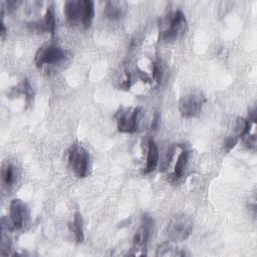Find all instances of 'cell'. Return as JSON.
Here are the masks:
<instances>
[{"label": "cell", "mask_w": 257, "mask_h": 257, "mask_svg": "<svg viewBox=\"0 0 257 257\" xmlns=\"http://www.w3.org/2000/svg\"><path fill=\"white\" fill-rule=\"evenodd\" d=\"M187 30V19L181 10L170 14L160 24V40L172 42L181 37Z\"/></svg>", "instance_id": "obj_2"}, {"label": "cell", "mask_w": 257, "mask_h": 257, "mask_svg": "<svg viewBox=\"0 0 257 257\" xmlns=\"http://www.w3.org/2000/svg\"><path fill=\"white\" fill-rule=\"evenodd\" d=\"M141 107L123 108L116 113V126L120 133H135L138 131Z\"/></svg>", "instance_id": "obj_6"}, {"label": "cell", "mask_w": 257, "mask_h": 257, "mask_svg": "<svg viewBox=\"0 0 257 257\" xmlns=\"http://www.w3.org/2000/svg\"><path fill=\"white\" fill-rule=\"evenodd\" d=\"M153 75H154V78L156 79V81H158V82L161 81L162 76H163V68L159 62H156L153 65Z\"/></svg>", "instance_id": "obj_20"}, {"label": "cell", "mask_w": 257, "mask_h": 257, "mask_svg": "<svg viewBox=\"0 0 257 257\" xmlns=\"http://www.w3.org/2000/svg\"><path fill=\"white\" fill-rule=\"evenodd\" d=\"M94 17V3L90 0L83 1V15H82V23L81 25L84 28L90 26Z\"/></svg>", "instance_id": "obj_15"}, {"label": "cell", "mask_w": 257, "mask_h": 257, "mask_svg": "<svg viewBox=\"0 0 257 257\" xmlns=\"http://www.w3.org/2000/svg\"><path fill=\"white\" fill-rule=\"evenodd\" d=\"M55 14H54V9L53 6H49L46 10V13L44 15V18L40 21L30 23V26L32 29L37 30V31H45L50 33L52 36L54 35L55 31Z\"/></svg>", "instance_id": "obj_10"}, {"label": "cell", "mask_w": 257, "mask_h": 257, "mask_svg": "<svg viewBox=\"0 0 257 257\" xmlns=\"http://www.w3.org/2000/svg\"><path fill=\"white\" fill-rule=\"evenodd\" d=\"M193 230V222L186 215H177L169 223L167 234L173 241L186 240Z\"/></svg>", "instance_id": "obj_4"}, {"label": "cell", "mask_w": 257, "mask_h": 257, "mask_svg": "<svg viewBox=\"0 0 257 257\" xmlns=\"http://www.w3.org/2000/svg\"><path fill=\"white\" fill-rule=\"evenodd\" d=\"M69 165L78 178H85L90 173V159L87 151L81 146H73L68 154Z\"/></svg>", "instance_id": "obj_3"}, {"label": "cell", "mask_w": 257, "mask_h": 257, "mask_svg": "<svg viewBox=\"0 0 257 257\" xmlns=\"http://www.w3.org/2000/svg\"><path fill=\"white\" fill-rule=\"evenodd\" d=\"M70 230L74 233L76 242L81 243L84 239V235H83V221L79 212H76L74 214L72 224L70 225Z\"/></svg>", "instance_id": "obj_14"}, {"label": "cell", "mask_w": 257, "mask_h": 257, "mask_svg": "<svg viewBox=\"0 0 257 257\" xmlns=\"http://www.w3.org/2000/svg\"><path fill=\"white\" fill-rule=\"evenodd\" d=\"M189 161V152L187 150H183L181 154L179 155L177 159V163L175 165V170H174V176L176 179H179L183 176L185 168L188 164Z\"/></svg>", "instance_id": "obj_16"}, {"label": "cell", "mask_w": 257, "mask_h": 257, "mask_svg": "<svg viewBox=\"0 0 257 257\" xmlns=\"http://www.w3.org/2000/svg\"><path fill=\"white\" fill-rule=\"evenodd\" d=\"M17 176H18L17 170L13 165L6 164L5 166H3L2 171H1V177H2L3 183L7 187H11L15 184V182L17 180Z\"/></svg>", "instance_id": "obj_13"}, {"label": "cell", "mask_w": 257, "mask_h": 257, "mask_svg": "<svg viewBox=\"0 0 257 257\" xmlns=\"http://www.w3.org/2000/svg\"><path fill=\"white\" fill-rule=\"evenodd\" d=\"M29 209L20 199H14L10 203V220L15 229L24 228L29 222Z\"/></svg>", "instance_id": "obj_8"}, {"label": "cell", "mask_w": 257, "mask_h": 257, "mask_svg": "<svg viewBox=\"0 0 257 257\" xmlns=\"http://www.w3.org/2000/svg\"><path fill=\"white\" fill-rule=\"evenodd\" d=\"M158 256H174V255H184V253L179 252L178 248L176 246H174L172 243H163L162 245L159 246L158 248V252H157Z\"/></svg>", "instance_id": "obj_17"}, {"label": "cell", "mask_w": 257, "mask_h": 257, "mask_svg": "<svg viewBox=\"0 0 257 257\" xmlns=\"http://www.w3.org/2000/svg\"><path fill=\"white\" fill-rule=\"evenodd\" d=\"M205 102L206 98L200 91H192L180 99L179 110L183 116L193 117L200 113Z\"/></svg>", "instance_id": "obj_5"}, {"label": "cell", "mask_w": 257, "mask_h": 257, "mask_svg": "<svg viewBox=\"0 0 257 257\" xmlns=\"http://www.w3.org/2000/svg\"><path fill=\"white\" fill-rule=\"evenodd\" d=\"M5 34H6V28H5V25L3 23V21L1 22V36L2 38L5 37Z\"/></svg>", "instance_id": "obj_21"}, {"label": "cell", "mask_w": 257, "mask_h": 257, "mask_svg": "<svg viewBox=\"0 0 257 257\" xmlns=\"http://www.w3.org/2000/svg\"><path fill=\"white\" fill-rule=\"evenodd\" d=\"M21 92L25 95V99L27 104H30L32 99H33V91H32V87L29 83V81L27 79H24L21 85Z\"/></svg>", "instance_id": "obj_18"}, {"label": "cell", "mask_w": 257, "mask_h": 257, "mask_svg": "<svg viewBox=\"0 0 257 257\" xmlns=\"http://www.w3.org/2000/svg\"><path fill=\"white\" fill-rule=\"evenodd\" d=\"M69 55L68 52L59 46L46 44L41 46L35 54V63L38 67H48V71H56L57 67L63 64Z\"/></svg>", "instance_id": "obj_1"}, {"label": "cell", "mask_w": 257, "mask_h": 257, "mask_svg": "<svg viewBox=\"0 0 257 257\" xmlns=\"http://www.w3.org/2000/svg\"><path fill=\"white\" fill-rule=\"evenodd\" d=\"M238 140H239V138L236 137V136L228 137L225 140V142H224V150H225V152L226 153L230 152L235 147V145L238 143Z\"/></svg>", "instance_id": "obj_19"}, {"label": "cell", "mask_w": 257, "mask_h": 257, "mask_svg": "<svg viewBox=\"0 0 257 257\" xmlns=\"http://www.w3.org/2000/svg\"><path fill=\"white\" fill-rule=\"evenodd\" d=\"M153 223H154L153 219L147 214L143 217V222L141 224V227L138 229L134 237L133 250H135V253H134L135 255L146 254L145 251L152 235Z\"/></svg>", "instance_id": "obj_7"}, {"label": "cell", "mask_w": 257, "mask_h": 257, "mask_svg": "<svg viewBox=\"0 0 257 257\" xmlns=\"http://www.w3.org/2000/svg\"><path fill=\"white\" fill-rule=\"evenodd\" d=\"M125 8V3L122 1H107L105 2L103 13L107 19L114 21L123 16Z\"/></svg>", "instance_id": "obj_11"}, {"label": "cell", "mask_w": 257, "mask_h": 257, "mask_svg": "<svg viewBox=\"0 0 257 257\" xmlns=\"http://www.w3.org/2000/svg\"><path fill=\"white\" fill-rule=\"evenodd\" d=\"M159 162V149L157 144L150 140L148 142V157H147V165L144 170V174H149L153 172Z\"/></svg>", "instance_id": "obj_12"}, {"label": "cell", "mask_w": 257, "mask_h": 257, "mask_svg": "<svg viewBox=\"0 0 257 257\" xmlns=\"http://www.w3.org/2000/svg\"><path fill=\"white\" fill-rule=\"evenodd\" d=\"M64 14L66 20L73 25L82 23L83 1L69 0L64 4Z\"/></svg>", "instance_id": "obj_9"}]
</instances>
